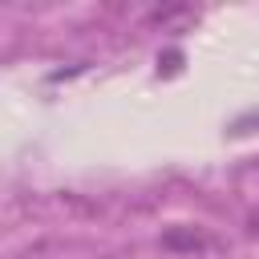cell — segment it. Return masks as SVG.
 <instances>
[{"label": "cell", "instance_id": "obj_1", "mask_svg": "<svg viewBox=\"0 0 259 259\" xmlns=\"http://www.w3.org/2000/svg\"><path fill=\"white\" fill-rule=\"evenodd\" d=\"M162 247L166 251H178V255H214V251H223V239L210 235L206 227L178 223V227H166L162 231Z\"/></svg>", "mask_w": 259, "mask_h": 259}, {"label": "cell", "instance_id": "obj_2", "mask_svg": "<svg viewBox=\"0 0 259 259\" xmlns=\"http://www.w3.org/2000/svg\"><path fill=\"white\" fill-rule=\"evenodd\" d=\"M194 16H198L194 8H186V4H170V8H158V12L150 16V24H162V28H174L178 20H186V24H190Z\"/></svg>", "mask_w": 259, "mask_h": 259}, {"label": "cell", "instance_id": "obj_3", "mask_svg": "<svg viewBox=\"0 0 259 259\" xmlns=\"http://www.w3.org/2000/svg\"><path fill=\"white\" fill-rule=\"evenodd\" d=\"M251 231H255V235H259V214H251Z\"/></svg>", "mask_w": 259, "mask_h": 259}]
</instances>
